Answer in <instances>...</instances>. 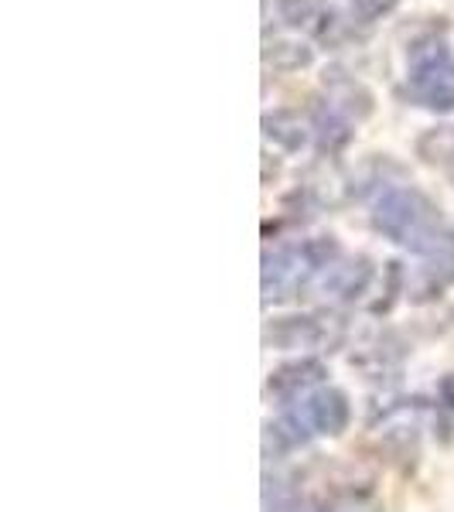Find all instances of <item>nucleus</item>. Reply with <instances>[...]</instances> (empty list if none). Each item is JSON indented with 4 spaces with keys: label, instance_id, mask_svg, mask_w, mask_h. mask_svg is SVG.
Instances as JSON below:
<instances>
[{
    "label": "nucleus",
    "instance_id": "obj_1",
    "mask_svg": "<svg viewBox=\"0 0 454 512\" xmlns=\"http://www.w3.org/2000/svg\"><path fill=\"white\" fill-rule=\"evenodd\" d=\"M373 222L386 239H393L400 246H414L420 256L454 243V233L441 226L437 209L420 192H414V188L386 192L376 202Z\"/></svg>",
    "mask_w": 454,
    "mask_h": 512
},
{
    "label": "nucleus",
    "instance_id": "obj_2",
    "mask_svg": "<svg viewBox=\"0 0 454 512\" xmlns=\"http://www.w3.org/2000/svg\"><path fill=\"white\" fill-rule=\"evenodd\" d=\"M349 417H352L349 396L328 386V390L311 393L301 407L287 410V414L270 427V434H274L284 448H294V444H304L315 434H342L345 427H349Z\"/></svg>",
    "mask_w": 454,
    "mask_h": 512
},
{
    "label": "nucleus",
    "instance_id": "obj_3",
    "mask_svg": "<svg viewBox=\"0 0 454 512\" xmlns=\"http://www.w3.org/2000/svg\"><path fill=\"white\" fill-rule=\"evenodd\" d=\"M410 96L427 110H454V59L444 41H427L414 48Z\"/></svg>",
    "mask_w": 454,
    "mask_h": 512
},
{
    "label": "nucleus",
    "instance_id": "obj_4",
    "mask_svg": "<svg viewBox=\"0 0 454 512\" xmlns=\"http://www.w3.org/2000/svg\"><path fill=\"white\" fill-rule=\"evenodd\" d=\"M335 256V243H308V246H294L277 256H267V267H263V294L267 301H284L294 297L308 284V277L315 270L328 267V260Z\"/></svg>",
    "mask_w": 454,
    "mask_h": 512
},
{
    "label": "nucleus",
    "instance_id": "obj_5",
    "mask_svg": "<svg viewBox=\"0 0 454 512\" xmlns=\"http://www.w3.org/2000/svg\"><path fill=\"white\" fill-rule=\"evenodd\" d=\"M321 379H325V362L318 359H297V362H287V366H280L270 373V383L267 390L280 396V400H294L297 393L311 390V386H318Z\"/></svg>",
    "mask_w": 454,
    "mask_h": 512
},
{
    "label": "nucleus",
    "instance_id": "obj_6",
    "mask_svg": "<svg viewBox=\"0 0 454 512\" xmlns=\"http://www.w3.org/2000/svg\"><path fill=\"white\" fill-rule=\"evenodd\" d=\"M274 342L287 345V349H294V345H308V342H318L321 338V325L315 318H284L277 321V328H270V335Z\"/></svg>",
    "mask_w": 454,
    "mask_h": 512
},
{
    "label": "nucleus",
    "instance_id": "obj_7",
    "mask_svg": "<svg viewBox=\"0 0 454 512\" xmlns=\"http://www.w3.org/2000/svg\"><path fill=\"white\" fill-rule=\"evenodd\" d=\"M393 4H396V0H356V7L366 14V18H379V14H386Z\"/></svg>",
    "mask_w": 454,
    "mask_h": 512
},
{
    "label": "nucleus",
    "instance_id": "obj_8",
    "mask_svg": "<svg viewBox=\"0 0 454 512\" xmlns=\"http://www.w3.org/2000/svg\"><path fill=\"white\" fill-rule=\"evenodd\" d=\"M437 393H441V403L444 407L454 410V373L441 379V386H437Z\"/></svg>",
    "mask_w": 454,
    "mask_h": 512
}]
</instances>
